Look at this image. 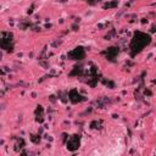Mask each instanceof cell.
Listing matches in <instances>:
<instances>
[{
	"mask_svg": "<svg viewBox=\"0 0 156 156\" xmlns=\"http://www.w3.org/2000/svg\"><path fill=\"white\" fill-rule=\"evenodd\" d=\"M149 43H150V37L149 35L143 34V33H135V35L133 38V41H132V49H133L134 52H139Z\"/></svg>",
	"mask_w": 156,
	"mask_h": 156,
	"instance_id": "obj_1",
	"label": "cell"
}]
</instances>
